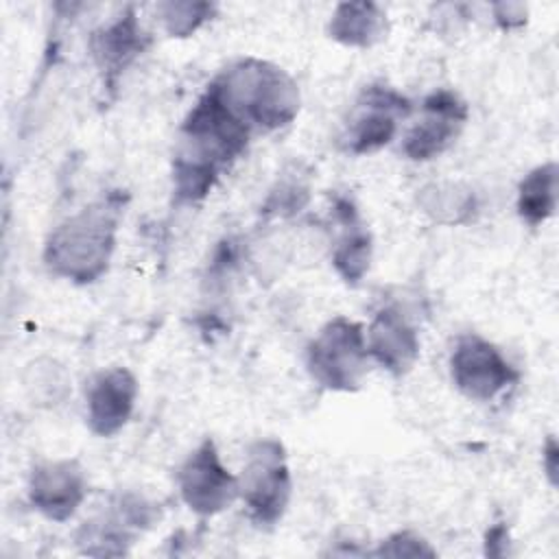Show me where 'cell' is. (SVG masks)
Here are the masks:
<instances>
[{
    "label": "cell",
    "instance_id": "cell-1",
    "mask_svg": "<svg viewBox=\"0 0 559 559\" xmlns=\"http://www.w3.org/2000/svg\"><path fill=\"white\" fill-rule=\"evenodd\" d=\"M210 85L249 129L275 131L299 114L297 83L271 61L253 57L234 61Z\"/></svg>",
    "mask_w": 559,
    "mask_h": 559
},
{
    "label": "cell",
    "instance_id": "cell-2",
    "mask_svg": "<svg viewBox=\"0 0 559 559\" xmlns=\"http://www.w3.org/2000/svg\"><path fill=\"white\" fill-rule=\"evenodd\" d=\"M118 214V205L103 201L59 223L44 245L48 271L74 284L96 282L107 271L116 249Z\"/></svg>",
    "mask_w": 559,
    "mask_h": 559
},
{
    "label": "cell",
    "instance_id": "cell-3",
    "mask_svg": "<svg viewBox=\"0 0 559 559\" xmlns=\"http://www.w3.org/2000/svg\"><path fill=\"white\" fill-rule=\"evenodd\" d=\"M367 362L365 330L347 317L330 319L306 347V369L328 391H356L367 376Z\"/></svg>",
    "mask_w": 559,
    "mask_h": 559
},
{
    "label": "cell",
    "instance_id": "cell-4",
    "mask_svg": "<svg viewBox=\"0 0 559 559\" xmlns=\"http://www.w3.org/2000/svg\"><path fill=\"white\" fill-rule=\"evenodd\" d=\"M238 478V498L258 526L277 524L290 502L293 480L286 450L277 439H258Z\"/></svg>",
    "mask_w": 559,
    "mask_h": 559
},
{
    "label": "cell",
    "instance_id": "cell-5",
    "mask_svg": "<svg viewBox=\"0 0 559 559\" xmlns=\"http://www.w3.org/2000/svg\"><path fill=\"white\" fill-rule=\"evenodd\" d=\"M251 129L227 107L221 94L207 85L181 122L186 153L207 157L221 168L240 157L249 144Z\"/></svg>",
    "mask_w": 559,
    "mask_h": 559
},
{
    "label": "cell",
    "instance_id": "cell-6",
    "mask_svg": "<svg viewBox=\"0 0 559 559\" xmlns=\"http://www.w3.org/2000/svg\"><path fill=\"white\" fill-rule=\"evenodd\" d=\"M450 376L454 386L476 402L493 400L520 378L502 352L474 332L456 338L450 354Z\"/></svg>",
    "mask_w": 559,
    "mask_h": 559
},
{
    "label": "cell",
    "instance_id": "cell-7",
    "mask_svg": "<svg viewBox=\"0 0 559 559\" xmlns=\"http://www.w3.org/2000/svg\"><path fill=\"white\" fill-rule=\"evenodd\" d=\"M177 487L183 504L201 518L225 511L238 498V478L223 465L216 443L203 439L181 463Z\"/></svg>",
    "mask_w": 559,
    "mask_h": 559
},
{
    "label": "cell",
    "instance_id": "cell-8",
    "mask_svg": "<svg viewBox=\"0 0 559 559\" xmlns=\"http://www.w3.org/2000/svg\"><path fill=\"white\" fill-rule=\"evenodd\" d=\"M413 105L406 96L389 85H367L358 98V114L345 133V146L354 155H367L386 146L395 131L397 118H406Z\"/></svg>",
    "mask_w": 559,
    "mask_h": 559
},
{
    "label": "cell",
    "instance_id": "cell-9",
    "mask_svg": "<svg viewBox=\"0 0 559 559\" xmlns=\"http://www.w3.org/2000/svg\"><path fill=\"white\" fill-rule=\"evenodd\" d=\"M87 496V476L76 459L37 463L28 476V502L52 522L70 520Z\"/></svg>",
    "mask_w": 559,
    "mask_h": 559
},
{
    "label": "cell",
    "instance_id": "cell-10",
    "mask_svg": "<svg viewBox=\"0 0 559 559\" xmlns=\"http://www.w3.org/2000/svg\"><path fill=\"white\" fill-rule=\"evenodd\" d=\"M426 118L404 138L402 151L413 162H428L441 155L467 122V105L452 90H435L421 103Z\"/></svg>",
    "mask_w": 559,
    "mask_h": 559
},
{
    "label": "cell",
    "instance_id": "cell-11",
    "mask_svg": "<svg viewBox=\"0 0 559 559\" xmlns=\"http://www.w3.org/2000/svg\"><path fill=\"white\" fill-rule=\"evenodd\" d=\"M138 400V380L127 367L98 371L85 389V421L96 437L120 432Z\"/></svg>",
    "mask_w": 559,
    "mask_h": 559
},
{
    "label": "cell",
    "instance_id": "cell-12",
    "mask_svg": "<svg viewBox=\"0 0 559 559\" xmlns=\"http://www.w3.org/2000/svg\"><path fill=\"white\" fill-rule=\"evenodd\" d=\"M367 354L391 376H406L419 358V336L397 308H382L371 319L367 332Z\"/></svg>",
    "mask_w": 559,
    "mask_h": 559
},
{
    "label": "cell",
    "instance_id": "cell-13",
    "mask_svg": "<svg viewBox=\"0 0 559 559\" xmlns=\"http://www.w3.org/2000/svg\"><path fill=\"white\" fill-rule=\"evenodd\" d=\"M148 35L140 26L135 11L124 9L111 24L98 28L90 39V52L96 68L103 72L105 85L114 87L124 68L146 50Z\"/></svg>",
    "mask_w": 559,
    "mask_h": 559
},
{
    "label": "cell",
    "instance_id": "cell-14",
    "mask_svg": "<svg viewBox=\"0 0 559 559\" xmlns=\"http://www.w3.org/2000/svg\"><path fill=\"white\" fill-rule=\"evenodd\" d=\"M386 33V13L376 2H341L328 22V35L349 48H369Z\"/></svg>",
    "mask_w": 559,
    "mask_h": 559
},
{
    "label": "cell",
    "instance_id": "cell-15",
    "mask_svg": "<svg viewBox=\"0 0 559 559\" xmlns=\"http://www.w3.org/2000/svg\"><path fill=\"white\" fill-rule=\"evenodd\" d=\"M417 203L435 223L465 225L478 212L476 194L461 183H428L419 190Z\"/></svg>",
    "mask_w": 559,
    "mask_h": 559
},
{
    "label": "cell",
    "instance_id": "cell-16",
    "mask_svg": "<svg viewBox=\"0 0 559 559\" xmlns=\"http://www.w3.org/2000/svg\"><path fill=\"white\" fill-rule=\"evenodd\" d=\"M557 207V164L546 162L524 175L518 188V214L535 227L548 221Z\"/></svg>",
    "mask_w": 559,
    "mask_h": 559
},
{
    "label": "cell",
    "instance_id": "cell-17",
    "mask_svg": "<svg viewBox=\"0 0 559 559\" xmlns=\"http://www.w3.org/2000/svg\"><path fill=\"white\" fill-rule=\"evenodd\" d=\"M221 166L207 157L181 151L173 162V194L177 203H197L207 197Z\"/></svg>",
    "mask_w": 559,
    "mask_h": 559
},
{
    "label": "cell",
    "instance_id": "cell-18",
    "mask_svg": "<svg viewBox=\"0 0 559 559\" xmlns=\"http://www.w3.org/2000/svg\"><path fill=\"white\" fill-rule=\"evenodd\" d=\"M343 238L332 251V266L347 284H358L371 264V236L360 227V221L345 225Z\"/></svg>",
    "mask_w": 559,
    "mask_h": 559
},
{
    "label": "cell",
    "instance_id": "cell-19",
    "mask_svg": "<svg viewBox=\"0 0 559 559\" xmlns=\"http://www.w3.org/2000/svg\"><path fill=\"white\" fill-rule=\"evenodd\" d=\"M214 4L210 2H159L155 7L164 31L170 37H190L214 15Z\"/></svg>",
    "mask_w": 559,
    "mask_h": 559
},
{
    "label": "cell",
    "instance_id": "cell-20",
    "mask_svg": "<svg viewBox=\"0 0 559 559\" xmlns=\"http://www.w3.org/2000/svg\"><path fill=\"white\" fill-rule=\"evenodd\" d=\"M310 192L308 186L299 177H282L275 188L269 192L262 214L266 216H293L301 212V207L308 203Z\"/></svg>",
    "mask_w": 559,
    "mask_h": 559
},
{
    "label": "cell",
    "instance_id": "cell-21",
    "mask_svg": "<svg viewBox=\"0 0 559 559\" xmlns=\"http://www.w3.org/2000/svg\"><path fill=\"white\" fill-rule=\"evenodd\" d=\"M376 557H435L437 550L413 531H397L380 542V546L371 552Z\"/></svg>",
    "mask_w": 559,
    "mask_h": 559
},
{
    "label": "cell",
    "instance_id": "cell-22",
    "mask_svg": "<svg viewBox=\"0 0 559 559\" xmlns=\"http://www.w3.org/2000/svg\"><path fill=\"white\" fill-rule=\"evenodd\" d=\"M57 369L59 365L55 360H37L28 365L31 378H26V389L31 391L33 400H39L46 404H59L63 400L66 389L50 386V376H55Z\"/></svg>",
    "mask_w": 559,
    "mask_h": 559
},
{
    "label": "cell",
    "instance_id": "cell-23",
    "mask_svg": "<svg viewBox=\"0 0 559 559\" xmlns=\"http://www.w3.org/2000/svg\"><path fill=\"white\" fill-rule=\"evenodd\" d=\"M493 17L500 28L511 31L526 22V4L522 2H500L493 4Z\"/></svg>",
    "mask_w": 559,
    "mask_h": 559
},
{
    "label": "cell",
    "instance_id": "cell-24",
    "mask_svg": "<svg viewBox=\"0 0 559 559\" xmlns=\"http://www.w3.org/2000/svg\"><path fill=\"white\" fill-rule=\"evenodd\" d=\"M507 546H509V528L507 524H493L487 533H485V555L489 557H504L507 555Z\"/></svg>",
    "mask_w": 559,
    "mask_h": 559
},
{
    "label": "cell",
    "instance_id": "cell-25",
    "mask_svg": "<svg viewBox=\"0 0 559 559\" xmlns=\"http://www.w3.org/2000/svg\"><path fill=\"white\" fill-rule=\"evenodd\" d=\"M542 467L548 476V483L555 487L557 485V472H559V445L557 439L550 435L542 448Z\"/></svg>",
    "mask_w": 559,
    "mask_h": 559
}]
</instances>
